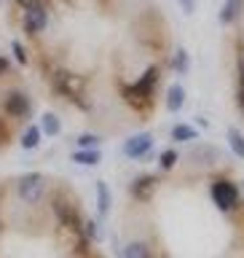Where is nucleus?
<instances>
[{
  "label": "nucleus",
  "mask_w": 244,
  "mask_h": 258,
  "mask_svg": "<svg viewBox=\"0 0 244 258\" xmlns=\"http://www.w3.org/2000/svg\"><path fill=\"white\" fill-rule=\"evenodd\" d=\"M158 81H161V64H148L134 84H121L118 94L132 110H148L153 105V97H156Z\"/></svg>",
  "instance_id": "f257e3e1"
},
{
  "label": "nucleus",
  "mask_w": 244,
  "mask_h": 258,
  "mask_svg": "<svg viewBox=\"0 0 244 258\" xmlns=\"http://www.w3.org/2000/svg\"><path fill=\"white\" fill-rule=\"evenodd\" d=\"M48 81H51V89L56 97H62V100H67L72 105H80V108L86 110V100H84V78L75 76V73H70L67 68H54L48 70Z\"/></svg>",
  "instance_id": "f03ea898"
},
{
  "label": "nucleus",
  "mask_w": 244,
  "mask_h": 258,
  "mask_svg": "<svg viewBox=\"0 0 244 258\" xmlns=\"http://www.w3.org/2000/svg\"><path fill=\"white\" fill-rule=\"evenodd\" d=\"M19 11H22V30L30 38L43 35L48 24H51V11H48V3H43V0H32V3L22 6Z\"/></svg>",
  "instance_id": "7ed1b4c3"
},
{
  "label": "nucleus",
  "mask_w": 244,
  "mask_h": 258,
  "mask_svg": "<svg viewBox=\"0 0 244 258\" xmlns=\"http://www.w3.org/2000/svg\"><path fill=\"white\" fill-rule=\"evenodd\" d=\"M209 197H212L215 207L220 210V213H225V215L236 213V210L241 207L239 185L233 180H228V177H217V180H212V185H209Z\"/></svg>",
  "instance_id": "20e7f679"
},
{
  "label": "nucleus",
  "mask_w": 244,
  "mask_h": 258,
  "mask_svg": "<svg viewBox=\"0 0 244 258\" xmlns=\"http://www.w3.org/2000/svg\"><path fill=\"white\" fill-rule=\"evenodd\" d=\"M48 194V180L43 172H27L16 180V199L24 205H38Z\"/></svg>",
  "instance_id": "39448f33"
},
{
  "label": "nucleus",
  "mask_w": 244,
  "mask_h": 258,
  "mask_svg": "<svg viewBox=\"0 0 244 258\" xmlns=\"http://www.w3.org/2000/svg\"><path fill=\"white\" fill-rule=\"evenodd\" d=\"M0 108H3L6 118H14V121H24V118L32 116V100L19 86H11L3 94V105H0Z\"/></svg>",
  "instance_id": "423d86ee"
},
{
  "label": "nucleus",
  "mask_w": 244,
  "mask_h": 258,
  "mask_svg": "<svg viewBox=\"0 0 244 258\" xmlns=\"http://www.w3.org/2000/svg\"><path fill=\"white\" fill-rule=\"evenodd\" d=\"M153 145H156V137H153L150 132H134L132 137H126L124 140V156L126 159H148L150 156V151H153Z\"/></svg>",
  "instance_id": "0eeeda50"
},
{
  "label": "nucleus",
  "mask_w": 244,
  "mask_h": 258,
  "mask_svg": "<svg viewBox=\"0 0 244 258\" xmlns=\"http://www.w3.org/2000/svg\"><path fill=\"white\" fill-rule=\"evenodd\" d=\"M158 188V175H150V172H142V175H137L132 185H129V194L137 199V202H148L153 194H156Z\"/></svg>",
  "instance_id": "6e6552de"
},
{
  "label": "nucleus",
  "mask_w": 244,
  "mask_h": 258,
  "mask_svg": "<svg viewBox=\"0 0 244 258\" xmlns=\"http://www.w3.org/2000/svg\"><path fill=\"white\" fill-rule=\"evenodd\" d=\"M164 105H167L169 113H180L185 108V86H180V84L169 86L167 94H164Z\"/></svg>",
  "instance_id": "1a4fd4ad"
},
{
  "label": "nucleus",
  "mask_w": 244,
  "mask_h": 258,
  "mask_svg": "<svg viewBox=\"0 0 244 258\" xmlns=\"http://www.w3.org/2000/svg\"><path fill=\"white\" fill-rule=\"evenodd\" d=\"M244 14V0H225L220 8V24H236Z\"/></svg>",
  "instance_id": "9d476101"
},
{
  "label": "nucleus",
  "mask_w": 244,
  "mask_h": 258,
  "mask_svg": "<svg viewBox=\"0 0 244 258\" xmlns=\"http://www.w3.org/2000/svg\"><path fill=\"white\" fill-rule=\"evenodd\" d=\"M70 159L75 164H84V167H97L102 161V151L100 148H75L70 153Z\"/></svg>",
  "instance_id": "9b49d317"
},
{
  "label": "nucleus",
  "mask_w": 244,
  "mask_h": 258,
  "mask_svg": "<svg viewBox=\"0 0 244 258\" xmlns=\"http://www.w3.org/2000/svg\"><path fill=\"white\" fill-rule=\"evenodd\" d=\"M40 140H43V129H40V124H32V126H27L22 132L19 145H22L24 151H35L38 145H40Z\"/></svg>",
  "instance_id": "f8f14e48"
},
{
  "label": "nucleus",
  "mask_w": 244,
  "mask_h": 258,
  "mask_svg": "<svg viewBox=\"0 0 244 258\" xmlns=\"http://www.w3.org/2000/svg\"><path fill=\"white\" fill-rule=\"evenodd\" d=\"M110 205H113V199H110V188H108V183H97V215L100 218H108L110 213Z\"/></svg>",
  "instance_id": "ddd939ff"
},
{
  "label": "nucleus",
  "mask_w": 244,
  "mask_h": 258,
  "mask_svg": "<svg viewBox=\"0 0 244 258\" xmlns=\"http://www.w3.org/2000/svg\"><path fill=\"white\" fill-rule=\"evenodd\" d=\"M121 258H153V253H150V247L145 245V242L134 239V242H126V245H124Z\"/></svg>",
  "instance_id": "4468645a"
},
{
  "label": "nucleus",
  "mask_w": 244,
  "mask_h": 258,
  "mask_svg": "<svg viewBox=\"0 0 244 258\" xmlns=\"http://www.w3.org/2000/svg\"><path fill=\"white\" fill-rule=\"evenodd\" d=\"M40 129H43V135H48V137H56L62 132V121H59V116L56 113H43V118H40Z\"/></svg>",
  "instance_id": "2eb2a0df"
},
{
  "label": "nucleus",
  "mask_w": 244,
  "mask_h": 258,
  "mask_svg": "<svg viewBox=\"0 0 244 258\" xmlns=\"http://www.w3.org/2000/svg\"><path fill=\"white\" fill-rule=\"evenodd\" d=\"M199 137V129H193L191 124H175L172 126V140L175 143H191Z\"/></svg>",
  "instance_id": "dca6fc26"
},
{
  "label": "nucleus",
  "mask_w": 244,
  "mask_h": 258,
  "mask_svg": "<svg viewBox=\"0 0 244 258\" xmlns=\"http://www.w3.org/2000/svg\"><path fill=\"white\" fill-rule=\"evenodd\" d=\"M177 161H180V151H175V148H164V151H161V156H158V167H161V172H172Z\"/></svg>",
  "instance_id": "f3484780"
},
{
  "label": "nucleus",
  "mask_w": 244,
  "mask_h": 258,
  "mask_svg": "<svg viewBox=\"0 0 244 258\" xmlns=\"http://www.w3.org/2000/svg\"><path fill=\"white\" fill-rule=\"evenodd\" d=\"M188 68H191V56H188V51H185L183 46H177L175 48V56H172V70L175 73H188Z\"/></svg>",
  "instance_id": "a211bd4d"
},
{
  "label": "nucleus",
  "mask_w": 244,
  "mask_h": 258,
  "mask_svg": "<svg viewBox=\"0 0 244 258\" xmlns=\"http://www.w3.org/2000/svg\"><path fill=\"white\" fill-rule=\"evenodd\" d=\"M228 145H231V151L236 153L239 159H244V135L239 132L236 126L228 129Z\"/></svg>",
  "instance_id": "6ab92c4d"
},
{
  "label": "nucleus",
  "mask_w": 244,
  "mask_h": 258,
  "mask_svg": "<svg viewBox=\"0 0 244 258\" xmlns=\"http://www.w3.org/2000/svg\"><path fill=\"white\" fill-rule=\"evenodd\" d=\"M100 143H102V137L100 135H80L78 140H75V145L78 148H100Z\"/></svg>",
  "instance_id": "aec40b11"
},
{
  "label": "nucleus",
  "mask_w": 244,
  "mask_h": 258,
  "mask_svg": "<svg viewBox=\"0 0 244 258\" xmlns=\"http://www.w3.org/2000/svg\"><path fill=\"white\" fill-rule=\"evenodd\" d=\"M11 54H14L16 64H27V51H24V46L19 43V40H14V43H11Z\"/></svg>",
  "instance_id": "412c9836"
},
{
  "label": "nucleus",
  "mask_w": 244,
  "mask_h": 258,
  "mask_svg": "<svg viewBox=\"0 0 244 258\" xmlns=\"http://www.w3.org/2000/svg\"><path fill=\"white\" fill-rule=\"evenodd\" d=\"M236 105H239V110L244 116V81H239V86H236Z\"/></svg>",
  "instance_id": "4be33fe9"
},
{
  "label": "nucleus",
  "mask_w": 244,
  "mask_h": 258,
  "mask_svg": "<svg viewBox=\"0 0 244 258\" xmlns=\"http://www.w3.org/2000/svg\"><path fill=\"white\" fill-rule=\"evenodd\" d=\"M8 137H11V132H8V124H6V121H0V148L8 143Z\"/></svg>",
  "instance_id": "5701e85b"
},
{
  "label": "nucleus",
  "mask_w": 244,
  "mask_h": 258,
  "mask_svg": "<svg viewBox=\"0 0 244 258\" xmlns=\"http://www.w3.org/2000/svg\"><path fill=\"white\" fill-rule=\"evenodd\" d=\"M236 68H239V81H244V46L239 48V59H236Z\"/></svg>",
  "instance_id": "b1692460"
},
{
  "label": "nucleus",
  "mask_w": 244,
  "mask_h": 258,
  "mask_svg": "<svg viewBox=\"0 0 244 258\" xmlns=\"http://www.w3.org/2000/svg\"><path fill=\"white\" fill-rule=\"evenodd\" d=\"M8 73H11V64H8V59H6V56H0V78H3V76H8Z\"/></svg>",
  "instance_id": "393cba45"
},
{
  "label": "nucleus",
  "mask_w": 244,
  "mask_h": 258,
  "mask_svg": "<svg viewBox=\"0 0 244 258\" xmlns=\"http://www.w3.org/2000/svg\"><path fill=\"white\" fill-rule=\"evenodd\" d=\"M180 6H183V8H185V11H188V14L193 11V0H180Z\"/></svg>",
  "instance_id": "a878e982"
},
{
  "label": "nucleus",
  "mask_w": 244,
  "mask_h": 258,
  "mask_svg": "<svg viewBox=\"0 0 244 258\" xmlns=\"http://www.w3.org/2000/svg\"><path fill=\"white\" fill-rule=\"evenodd\" d=\"M0 3H3V0H0Z\"/></svg>",
  "instance_id": "bb28decb"
}]
</instances>
